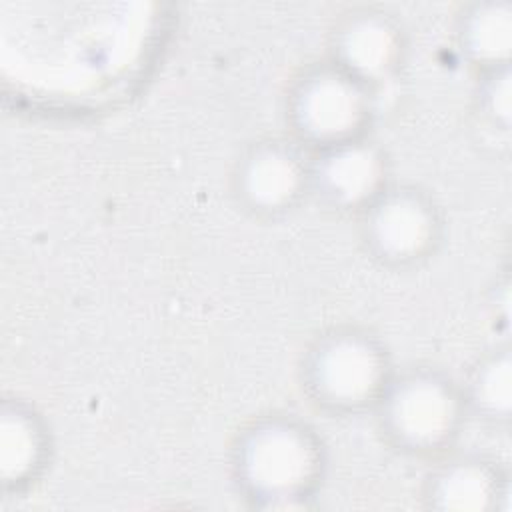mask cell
I'll use <instances>...</instances> for the list:
<instances>
[{
	"label": "cell",
	"mask_w": 512,
	"mask_h": 512,
	"mask_svg": "<svg viewBox=\"0 0 512 512\" xmlns=\"http://www.w3.org/2000/svg\"><path fill=\"white\" fill-rule=\"evenodd\" d=\"M230 472L252 506L298 508L322 484L326 446L318 432L294 414H260L234 436Z\"/></svg>",
	"instance_id": "obj_1"
},
{
	"label": "cell",
	"mask_w": 512,
	"mask_h": 512,
	"mask_svg": "<svg viewBox=\"0 0 512 512\" xmlns=\"http://www.w3.org/2000/svg\"><path fill=\"white\" fill-rule=\"evenodd\" d=\"M300 384L310 402L334 416L374 410L394 374L386 344L370 330L340 324L312 338L300 358Z\"/></svg>",
	"instance_id": "obj_2"
},
{
	"label": "cell",
	"mask_w": 512,
	"mask_h": 512,
	"mask_svg": "<svg viewBox=\"0 0 512 512\" xmlns=\"http://www.w3.org/2000/svg\"><path fill=\"white\" fill-rule=\"evenodd\" d=\"M372 412L390 446L420 458L444 454L468 416L460 384L432 366L394 370Z\"/></svg>",
	"instance_id": "obj_3"
},
{
	"label": "cell",
	"mask_w": 512,
	"mask_h": 512,
	"mask_svg": "<svg viewBox=\"0 0 512 512\" xmlns=\"http://www.w3.org/2000/svg\"><path fill=\"white\" fill-rule=\"evenodd\" d=\"M374 114L376 92L328 58L304 66L284 100L290 138L308 152L368 136Z\"/></svg>",
	"instance_id": "obj_4"
},
{
	"label": "cell",
	"mask_w": 512,
	"mask_h": 512,
	"mask_svg": "<svg viewBox=\"0 0 512 512\" xmlns=\"http://www.w3.org/2000/svg\"><path fill=\"white\" fill-rule=\"evenodd\" d=\"M358 232L366 254L378 264L414 268L442 244L444 216L428 190L390 182L358 214Z\"/></svg>",
	"instance_id": "obj_5"
},
{
	"label": "cell",
	"mask_w": 512,
	"mask_h": 512,
	"mask_svg": "<svg viewBox=\"0 0 512 512\" xmlns=\"http://www.w3.org/2000/svg\"><path fill=\"white\" fill-rule=\"evenodd\" d=\"M230 186L248 214L286 216L310 196V152L290 136L258 138L234 162Z\"/></svg>",
	"instance_id": "obj_6"
},
{
	"label": "cell",
	"mask_w": 512,
	"mask_h": 512,
	"mask_svg": "<svg viewBox=\"0 0 512 512\" xmlns=\"http://www.w3.org/2000/svg\"><path fill=\"white\" fill-rule=\"evenodd\" d=\"M406 30L396 14L380 6H352L328 32V60L374 92L392 80L406 58Z\"/></svg>",
	"instance_id": "obj_7"
},
{
	"label": "cell",
	"mask_w": 512,
	"mask_h": 512,
	"mask_svg": "<svg viewBox=\"0 0 512 512\" xmlns=\"http://www.w3.org/2000/svg\"><path fill=\"white\" fill-rule=\"evenodd\" d=\"M390 162L370 136L310 152V196L334 212L360 214L388 184Z\"/></svg>",
	"instance_id": "obj_8"
},
{
	"label": "cell",
	"mask_w": 512,
	"mask_h": 512,
	"mask_svg": "<svg viewBox=\"0 0 512 512\" xmlns=\"http://www.w3.org/2000/svg\"><path fill=\"white\" fill-rule=\"evenodd\" d=\"M508 474L490 458L478 454L452 456L426 476L422 496L428 508L454 512H484L508 502Z\"/></svg>",
	"instance_id": "obj_9"
},
{
	"label": "cell",
	"mask_w": 512,
	"mask_h": 512,
	"mask_svg": "<svg viewBox=\"0 0 512 512\" xmlns=\"http://www.w3.org/2000/svg\"><path fill=\"white\" fill-rule=\"evenodd\" d=\"M50 434L42 416L24 400H4L0 410V476L6 490L30 486L44 470Z\"/></svg>",
	"instance_id": "obj_10"
},
{
	"label": "cell",
	"mask_w": 512,
	"mask_h": 512,
	"mask_svg": "<svg viewBox=\"0 0 512 512\" xmlns=\"http://www.w3.org/2000/svg\"><path fill=\"white\" fill-rule=\"evenodd\" d=\"M454 42L478 74L510 64L512 6L506 0L464 4L454 20Z\"/></svg>",
	"instance_id": "obj_11"
},
{
	"label": "cell",
	"mask_w": 512,
	"mask_h": 512,
	"mask_svg": "<svg viewBox=\"0 0 512 512\" xmlns=\"http://www.w3.org/2000/svg\"><path fill=\"white\" fill-rule=\"evenodd\" d=\"M466 412L486 424H506L512 412V358L506 344L480 354L460 384Z\"/></svg>",
	"instance_id": "obj_12"
},
{
	"label": "cell",
	"mask_w": 512,
	"mask_h": 512,
	"mask_svg": "<svg viewBox=\"0 0 512 512\" xmlns=\"http://www.w3.org/2000/svg\"><path fill=\"white\" fill-rule=\"evenodd\" d=\"M510 64L502 68H494L482 72L478 76L476 88V110L480 112L482 120L488 122L492 128L510 130V116H512V102H510Z\"/></svg>",
	"instance_id": "obj_13"
}]
</instances>
